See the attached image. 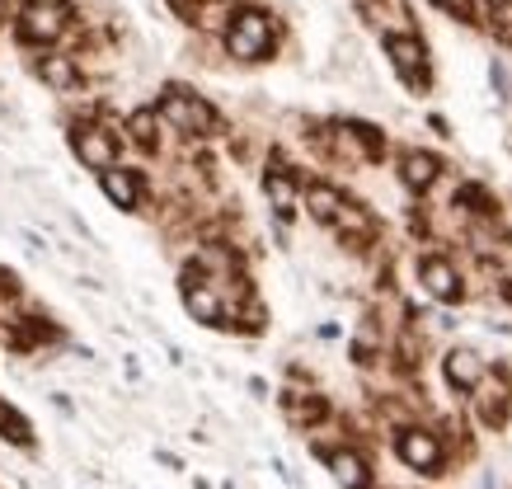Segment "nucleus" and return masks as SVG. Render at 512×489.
I'll return each instance as SVG.
<instances>
[{"instance_id": "obj_11", "label": "nucleus", "mask_w": 512, "mask_h": 489, "mask_svg": "<svg viewBox=\"0 0 512 489\" xmlns=\"http://www.w3.org/2000/svg\"><path fill=\"white\" fill-rule=\"evenodd\" d=\"M184 306H188V316L198 320V325H226V306H221L217 287L198 283L193 273H188V283H184Z\"/></svg>"}, {"instance_id": "obj_2", "label": "nucleus", "mask_w": 512, "mask_h": 489, "mask_svg": "<svg viewBox=\"0 0 512 489\" xmlns=\"http://www.w3.org/2000/svg\"><path fill=\"white\" fill-rule=\"evenodd\" d=\"M268 43H273V29H268L264 10H240V15L231 19V29H226V48H231V57H245V62L264 57Z\"/></svg>"}, {"instance_id": "obj_4", "label": "nucleus", "mask_w": 512, "mask_h": 489, "mask_svg": "<svg viewBox=\"0 0 512 489\" xmlns=\"http://www.w3.org/2000/svg\"><path fill=\"white\" fill-rule=\"evenodd\" d=\"M442 377H447L451 391L475 395V386H480V381L489 377V367H484V358L475 353V348L456 344V348H447V358H442Z\"/></svg>"}, {"instance_id": "obj_18", "label": "nucleus", "mask_w": 512, "mask_h": 489, "mask_svg": "<svg viewBox=\"0 0 512 489\" xmlns=\"http://www.w3.org/2000/svg\"><path fill=\"white\" fill-rule=\"evenodd\" d=\"M127 132H132L137 142H151V137H156V113H151V109L132 113V118H127Z\"/></svg>"}, {"instance_id": "obj_5", "label": "nucleus", "mask_w": 512, "mask_h": 489, "mask_svg": "<svg viewBox=\"0 0 512 489\" xmlns=\"http://www.w3.org/2000/svg\"><path fill=\"white\" fill-rule=\"evenodd\" d=\"M66 5H57V0H33L29 10H24V19H19V33L29 38V43H52L57 33L66 29Z\"/></svg>"}, {"instance_id": "obj_14", "label": "nucleus", "mask_w": 512, "mask_h": 489, "mask_svg": "<svg viewBox=\"0 0 512 489\" xmlns=\"http://www.w3.org/2000/svg\"><path fill=\"white\" fill-rule=\"evenodd\" d=\"M99 179H104V193H109L118 207H137L141 184H137V174L132 170H109V174H99Z\"/></svg>"}, {"instance_id": "obj_10", "label": "nucleus", "mask_w": 512, "mask_h": 489, "mask_svg": "<svg viewBox=\"0 0 512 489\" xmlns=\"http://www.w3.org/2000/svg\"><path fill=\"white\" fill-rule=\"evenodd\" d=\"M325 466L343 489H372V466H367V457L353 452V447H334V452H325Z\"/></svg>"}, {"instance_id": "obj_20", "label": "nucleus", "mask_w": 512, "mask_h": 489, "mask_svg": "<svg viewBox=\"0 0 512 489\" xmlns=\"http://www.w3.org/2000/svg\"><path fill=\"white\" fill-rule=\"evenodd\" d=\"M498 297H503V301L512 306V278H503V287H498Z\"/></svg>"}, {"instance_id": "obj_13", "label": "nucleus", "mask_w": 512, "mask_h": 489, "mask_svg": "<svg viewBox=\"0 0 512 489\" xmlns=\"http://www.w3.org/2000/svg\"><path fill=\"white\" fill-rule=\"evenodd\" d=\"M400 174H404V184L414 193L423 189H433V179H437V160L428 156V151H409V156L400 160Z\"/></svg>"}, {"instance_id": "obj_19", "label": "nucleus", "mask_w": 512, "mask_h": 489, "mask_svg": "<svg viewBox=\"0 0 512 489\" xmlns=\"http://www.w3.org/2000/svg\"><path fill=\"white\" fill-rule=\"evenodd\" d=\"M489 19H494V33H498V38H503V43H512V0H494Z\"/></svg>"}, {"instance_id": "obj_16", "label": "nucleus", "mask_w": 512, "mask_h": 489, "mask_svg": "<svg viewBox=\"0 0 512 489\" xmlns=\"http://www.w3.org/2000/svg\"><path fill=\"white\" fill-rule=\"evenodd\" d=\"M38 71H43V80L52 85V90H71V85L80 80V71H76V62H71V57H43V66H38Z\"/></svg>"}, {"instance_id": "obj_21", "label": "nucleus", "mask_w": 512, "mask_h": 489, "mask_svg": "<svg viewBox=\"0 0 512 489\" xmlns=\"http://www.w3.org/2000/svg\"><path fill=\"white\" fill-rule=\"evenodd\" d=\"M5 419H10V405H0V428H5Z\"/></svg>"}, {"instance_id": "obj_15", "label": "nucleus", "mask_w": 512, "mask_h": 489, "mask_svg": "<svg viewBox=\"0 0 512 489\" xmlns=\"http://www.w3.org/2000/svg\"><path fill=\"white\" fill-rule=\"evenodd\" d=\"M264 189H268V198H273V207H278V217H292V207H296V184H292V174H287V170H268Z\"/></svg>"}, {"instance_id": "obj_8", "label": "nucleus", "mask_w": 512, "mask_h": 489, "mask_svg": "<svg viewBox=\"0 0 512 489\" xmlns=\"http://www.w3.org/2000/svg\"><path fill=\"white\" fill-rule=\"evenodd\" d=\"M475 410H480V419L489 428H503L508 424V410H512V391H508V381L498 377H484L480 386H475Z\"/></svg>"}, {"instance_id": "obj_6", "label": "nucleus", "mask_w": 512, "mask_h": 489, "mask_svg": "<svg viewBox=\"0 0 512 489\" xmlns=\"http://www.w3.org/2000/svg\"><path fill=\"white\" fill-rule=\"evenodd\" d=\"M419 283L428 287V297L437 301H461V273H456V264L451 259H442V254H428L419 264Z\"/></svg>"}, {"instance_id": "obj_7", "label": "nucleus", "mask_w": 512, "mask_h": 489, "mask_svg": "<svg viewBox=\"0 0 512 489\" xmlns=\"http://www.w3.org/2000/svg\"><path fill=\"white\" fill-rule=\"evenodd\" d=\"M386 52H390V62H395V71H400L409 85H423V80H428V57H423L419 38H409V33H390Z\"/></svg>"}, {"instance_id": "obj_3", "label": "nucleus", "mask_w": 512, "mask_h": 489, "mask_svg": "<svg viewBox=\"0 0 512 489\" xmlns=\"http://www.w3.org/2000/svg\"><path fill=\"white\" fill-rule=\"evenodd\" d=\"M160 113H165L179 132H207V127H217L212 104H202L198 95H184V90H170V95L160 99Z\"/></svg>"}, {"instance_id": "obj_12", "label": "nucleus", "mask_w": 512, "mask_h": 489, "mask_svg": "<svg viewBox=\"0 0 512 489\" xmlns=\"http://www.w3.org/2000/svg\"><path fill=\"white\" fill-rule=\"evenodd\" d=\"M343 207H348V198H343L334 184H311V189H306V212H311L320 226H334Z\"/></svg>"}, {"instance_id": "obj_22", "label": "nucleus", "mask_w": 512, "mask_h": 489, "mask_svg": "<svg viewBox=\"0 0 512 489\" xmlns=\"http://www.w3.org/2000/svg\"><path fill=\"white\" fill-rule=\"evenodd\" d=\"M433 5H447V0H433Z\"/></svg>"}, {"instance_id": "obj_1", "label": "nucleus", "mask_w": 512, "mask_h": 489, "mask_svg": "<svg viewBox=\"0 0 512 489\" xmlns=\"http://www.w3.org/2000/svg\"><path fill=\"white\" fill-rule=\"evenodd\" d=\"M395 457H400L409 471L437 475V471H442V461H447V447H442V438H437L433 428L409 424V428H400V433H395Z\"/></svg>"}, {"instance_id": "obj_17", "label": "nucleus", "mask_w": 512, "mask_h": 489, "mask_svg": "<svg viewBox=\"0 0 512 489\" xmlns=\"http://www.w3.org/2000/svg\"><path fill=\"white\" fill-rule=\"evenodd\" d=\"M334 226H339V231H343V236H348V240H367V236H372V231H376V221L367 217V212H362V207H357V203H348V207H343V212H339V221H334Z\"/></svg>"}, {"instance_id": "obj_9", "label": "nucleus", "mask_w": 512, "mask_h": 489, "mask_svg": "<svg viewBox=\"0 0 512 489\" xmlns=\"http://www.w3.org/2000/svg\"><path fill=\"white\" fill-rule=\"evenodd\" d=\"M76 156L90 165V170L109 174L113 160H118V142H113V132H104V127H80L76 132Z\"/></svg>"}]
</instances>
